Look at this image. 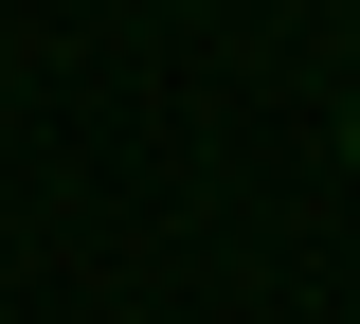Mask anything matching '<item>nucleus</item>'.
Masks as SVG:
<instances>
[{
  "instance_id": "nucleus-1",
  "label": "nucleus",
  "mask_w": 360,
  "mask_h": 324,
  "mask_svg": "<svg viewBox=\"0 0 360 324\" xmlns=\"http://www.w3.org/2000/svg\"><path fill=\"white\" fill-rule=\"evenodd\" d=\"M342 162H360V108H342Z\"/></svg>"
}]
</instances>
